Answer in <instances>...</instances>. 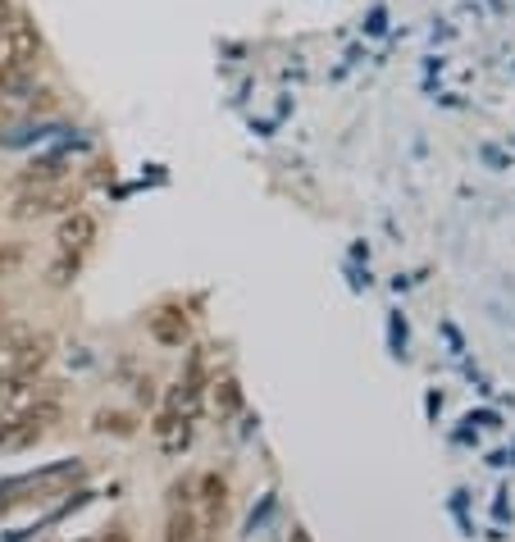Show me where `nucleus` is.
<instances>
[{
  "label": "nucleus",
  "mask_w": 515,
  "mask_h": 542,
  "mask_svg": "<svg viewBox=\"0 0 515 542\" xmlns=\"http://www.w3.org/2000/svg\"><path fill=\"white\" fill-rule=\"evenodd\" d=\"M51 360V338L32 333L28 324H5L0 328V379H19V374H37Z\"/></svg>",
  "instance_id": "1"
},
{
  "label": "nucleus",
  "mask_w": 515,
  "mask_h": 542,
  "mask_svg": "<svg viewBox=\"0 0 515 542\" xmlns=\"http://www.w3.org/2000/svg\"><path fill=\"white\" fill-rule=\"evenodd\" d=\"M60 420V410L55 406H23L14 410V415H5V424H0V447L14 451V447H28V442L46 438V429Z\"/></svg>",
  "instance_id": "2"
},
{
  "label": "nucleus",
  "mask_w": 515,
  "mask_h": 542,
  "mask_svg": "<svg viewBox=\"0 0 515 542\" xmlns=\"http://www.w3.org/2000/svg\"><path fill=\"white\" fill-rule=\"evenodd\" d=\"M69 210H78V192H73L69 183H55V187H32V192H23L10 215L14 219H46V215H69Z\"/></svg>",
  "instance_id": "3"
},
{
  "label": "nucleus",
  "mask_w": 515,
  "mask_h": 542,
  "mask_svg": "<svg viewBox=\"0 0 515 542\" xmlns=\"http://www.w3.org/2000/svg\"><path fill=\"white\" fill-rule=\"evenodd\" d=\"M92 242H96V219L87 215V210H69V215L60 219V233H55L60 256H83Z\"/></svg>",
  "instance_id": "4"
},
{
  "label": "nucleus",
  "mask_w": 515,
  "mask_h": 542,
  "mask_svg": "<svg viewBox=\"0 0 515 542\" xmlns=\"http://www.w3.org/2000/svg\"><path fill=\"white\" fill-rule=\"evenodd\" d=\"M206 538H210V529H206V520L196 515V506H192V502L169 506L165 542H206Z\"/></svg>",
  "instance_id": "5"
},
{
  "label": "nucleus",
  "mask_w": 515,
  "mask_h": 542,
  "mask_svg": "<svg viewBox=\"0 0 515 542\" xmlns=\"http://www.w3.org/2000/svg\"><path fill=\"white\" fill-rule=\"evenodd\" d=\"M5 37H10V51H14V60H19V69L23 64H32L37 60V51H42V32H37V23H32L28 14H14V23L5 28Z\"/></svg>",
  "instance_id": "6"
},
{
  "label": "nucleus",
  "mask_w": 515,
  "mask_h": 542,
  "mask_svg": "<svg viewBox=\"0 0 515 542\" xmlns=\"http://www.w3.org/2000/svg\"><path fill=\"white\" fill-rule=\"evenodd\" d=\"M201 506H206V515H201L206 529H215L219 515H224V506H228V483L219 479V474H206V479H201Z\"/></svg>",
  "instance_id": "7"
},
{
  "label": "nucleus",
  "mask_w": 515,
  "mask_h": 542,
  "mask_svg": "<svg viewBox=\"0 0 515 542\" xmlns=\"http://www.w3.org/2000/svg\"><path fill=\"white\" fill-rule=\"evenodd\" d=\"M92 429L96 433H110V438H133L137 433V420L128 410H96L92 415Z\"/></svg>",
  "instance_id": "8"
},
{
  "label": "nucleus",
  "mask_w": 515,
  "mask_h": 542,
  "mask_svg": "<svg viewBox=\"0 0 515 542\" xmlns=\"http://www.w3.org/2000/svg\"><path fill=\"white\" fill-rule=\"evenodd\" d=\"M151 333H155V338H165V342H183L187 338V319L174 315V310H165V315L151 319Z\"/></svg>",
  "instance_id": "9"
},
{
  "label": "nucleus",
  "mask_w": 515,
  "mask_h": 542,
  "mask_svg": "<svg viewBox=\"0 0 515 542\" xmlns=\"http://www.w3.org/2000/svg\"><path fill=\"white\" fill-rule=\"evenodd\" d=\"M14 69H19V60H14V51H10V37H5V32H0V82L10 78Z\"/></svg>",
  "instance_id": "10"
},
{
  "label": "nucleus",
  "mask_w": 515,
  "mask_h": 542,
  "mask_svg": "<svg viewBox=\"0 0 515 542\" xmlns=\"http://www.w3.org/2000/svg\"><path fill=\"white\" fill-rule=\"evenodd\" d=\"M19 260H23V246H5V251H0V278L14 274V269H19Z\"/></svg>",
  "instance_id": "11"
},
{
  "label": "nucleus",
  "mask_w": 515,
  "mask_h": 542,
  "mask_svg": "<svg viewBox=\"0 0 515 542\" xmlns=\"http://www.w3.org/2000/svg\"><path fill=\"white\" fill-rule=\"evenodd\" d=\"M14 14H19V10H14V0H0V32L14 23Z\"/></svg>",
  "instance_id": "12"
},
{
  "label": "nucleus",
  "mask_w": 515,
  "mask_h": 542,
  "mask_svg": "<svg viewBox=\"0 0 515 542\" xmlns=\"http://www.w3.org/2000/svg\"><path fill=\"white\" fill-rule=\"evenodd\" d=\"M101 542H133V533L124 529V524H114V529H105V538Z\"/></svg>",
  "instance_id": "13"
},
{
  "label": "nucleus",
  "mask_w": 515,
  "mask_h": 542,
  "mask_svg": "<svg viewBox=\"0 0 515 542\" xmlns=\"http://www.w3.org/2000/svg\"><path fill=\"white\" fill-rule=\"evenodd\" d=\"M0 315H5V306H0Z\"/></svg>",
  "instance_id": "14"
}]
</instances>
